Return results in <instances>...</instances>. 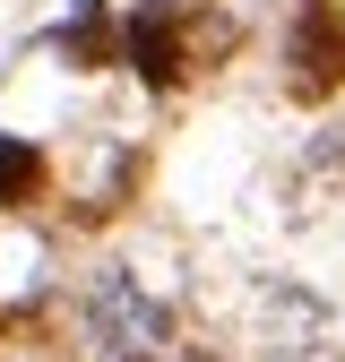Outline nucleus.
<instances>
[{
    "label": "nucleus",
    "mask_w": 345,
    "mask_h": 362,
    "mask_svg": "<svg viewBox=\"0 0 345 362\" xmlns=\"http://www.w3.org/2000/svg\"><path fill=\"white\" fill-rule=\"evenodd\" d=\"M225 26L216 18H190L182 0H139V18H129V52H139V78L147 86H182L199 43H216Z\"/></svg>",
    "instance_id": "1"
},
{
    "label": "nucleus",
    "mask_w": 345,
    "mask_h": 362,
    "mask_svg": "<svg viewBox=\"0 0 345 362\" xmlns=\"http://www.w3.org/2000/svg\"><path fill=\"white\" fill-rule=\"evenodd\" d=\"M345 86V9L337 0H302L293 18V95H337Z\"/></svg>",
    "instance_id": "2"
},
{
    "label": "nucleus",
    "mask_w": 345,
    "mask_h": 362,
    "mask_svg": "<svg viewBox=\"0 0 345 362\" xmlns=\"http://www.w3.org/2000/svg\"><path fill=\"white\" fill-rule=\"evenodd\" d=\"M26 199H43V156L26 139H0V207H26Z\"/></svg>",
    "instance_id": "3"
},
{
    "label": "nucleus",
    "mask_w": 345,
    "mask_h": 362,
    "mask_svg": "<svg viewBox=\"0 0 345 362\" xmlns=\"http://www.w3.org/2000/svg\"><path fill=\"white\" fill-rule=\"evenodd\" d=\"M61 43H69V61H112V26H104V9H78V26H69Z\"/></svg>",
    "instance_id": "4"
}]
</instances>
